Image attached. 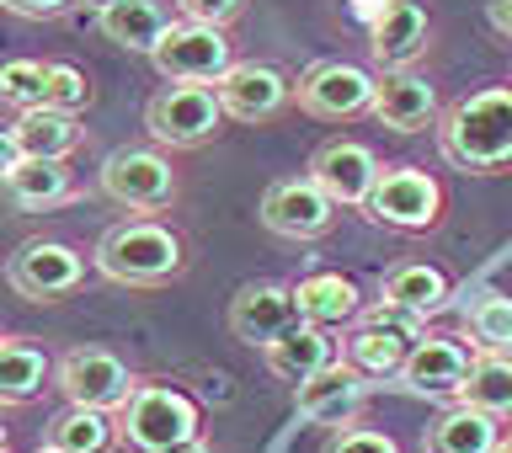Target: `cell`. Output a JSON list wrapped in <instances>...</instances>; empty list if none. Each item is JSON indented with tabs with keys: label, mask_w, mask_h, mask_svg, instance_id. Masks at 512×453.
<instances>
[{
	"label": "cell",
	"mask_w": 512,
	"mask_h": 453,
	"mask_svg": "<svg viewBox=\"0 0 512 453\" xmlns=\"http://www.w3.org/2000/svg\"><path fill=\"white\" fill-rule=\"evenodd\" d=\"M22 144H16V128H0V182H6V176L16 171V166H22Z\"/></svg>",
	"instance_id": "cell-36"
},
{
	"label": "cell",
	"mask_w": 512,
	"mask_h": 453,
	"mask_svg": "<svg viewBox=\"0 0 512 453\" xmlns=\"http://www.w3.org/2000/svg\"><path fill=\"white\" fill-rule=\"evenodd\" d=\"M374 91H379V80L368 75L363 64H347V59H315L310 70L299 75L294 102L310 112V118L347 123V118H363V112H374Z\"/></svg>",
	"instance_id": "cell-8"
},
{
	"label": "cell",
	"mask_w": 512,
	"mask_h": 453,
	"mask_svg": "<svg viewBox=\"0 0 512 453\" xmlns=\"http://www.w3.org/2000/svg\"><path fill=\"white\" fill-rule=\"evenodd\" d=\"M320 453H400V443L390 432H374V427H336Z\"/></svg>",
	"instance_id": "cell-33"
},
{
	"label": "cell",
	"mask_w": 512,
	"mask_h": 453,
	"mask_svg": "<svg viewBox=\"0 0 512 453\" xmlns=\"http://www.w3.org/2000/svg\"><path fill=\"white\" fill-rule=\"evenodd\" d=\"M459 406L486 411V416H512V358L507 352H480L470 363V374L459 384Z\"/></svg>",
	"instance_id": "cell-27"
},
{
	"label": "cell",
	"mask_w": 512,
	"mask_h": 453,
	"mask_svg": "<svg viewBox=\"0 0 512 453\" xmlns=\"http://www.w3.org/2000/svg\"><path fill=\"white\" fill-rule=\"evenodd\" d=\"M11 128H16V144H22L27 160H70V155L80 150V139H86V128H80L75 118L48 112V107L22 112Z\"/></svg>",
	"instance_id": "cell-26"
},
{
	"label": "cell",
	"mask_w": 512,
	"mask_h": 453,
	"mask_svg": "<svg viewBox=\"0 0 512 453\" xmlns=\"http://www.w3.org/2000/svg\"><path fill=\"white\" fill-rule=\"evenodd\" d=\"M219 112L235 123H267L294 102V80L278 64H256V59H235L230 70L214 80Z\"/></svg>",
	"instance_id": "cell-12"
},
{
	"label": "cell",
	"mask_w": 512,
	"mask_h": 453,
	"mask_svg": "<svg viewBox=\"0 0 512 453\" xmlns=\"http://www.w3.org/2000/svg\"><path fill=\"white\" fill-rule=\"evenodd\" d=\"M182 267H187L182 235L155 224V219H123L96 240V272L112 283L155 288V283H171Z\"/></svg>",
	"instance_id": "cell-2"
},
{
	"label": "cell",
	"mask_w": 512,
	"mask_h": 453,
	"mask_svg": "<svg viewBox=\"0 0 512 453\" xmlns=\"http://www.w3.org/2000/svg\"><path fill=\"white\" fill-rule=\"evenodd\" d=\"M86 102H91L86 75H80L75 64H48V75H43V107H48V112H64V118H75Z\"/></svg>",
	"instance_id": "cell-32"
},
{
	"label": "cell",
	"mask_w": 512,
	"mask_h": 453,
	"mask_svg": "<svg viewBox=\"0 0 512 453\" xmlns=\"http://www.w3.org/2000/svg\"><path fill=\"white\" fill-rule=\"evenodd\" d=\"M11 16H27V22H48V16H64L70 0H0Z\"/></svg>",
	"instance_id": "cell-35"
},
{
	"label": "cell",
	"mask_w": 512,
	"mask_h": 453,
	"mask_svg": "<svg viewBox=\"0 0 512 453\" xmlns=\"http://www.w3.org/2000/svg\"><path fill=\"white\" fill-rule=\"evenodd\" d=\"M150 64L171 80V86H214V80L235 64V48L224 38V27L166 22L160 43L150 48Z\"/></svg>",
	"instance_id": "cell-6"
},
{
	"label": "cell",
	"mask_w": 512,
	"mask_h": 453,
	"mask_svg": "<svg viewBox=\"0 0 512 453\" xmlns=\"http://www.w3.org/2000/svg\"><path fill=\"white\" fill-rule=\"evenodd\" d=\"M486 16L502 38H512V0H486Z\"/></svg>",
	"instance_id": "cell-37"
},
{
	"label": "cell",
	"mask_w": 512,
	"mask_h": 453,
	"mask_svg": "<svg viewBox=\"0 0 512 453\" xmlns=\"http://www.w3.org/2000/svg\"><path fill=\"white\" fill-rule=\"evenodd\" d=\"M0 453H6V427H0Z\"/></svg>",
	"instance_id": "cell-40"
},
{
	"label": "cell",
	"mask_w": 512,
	"mask_h": 453,
	"mask_svg": "<svg viewBox=\"0 0 512 453\" xmlns=\"http://www.w3.org/2000/svg\"><path fill=\"white\" fill-rule=\"evenodd\" d=\"M363 214L384 224V230H400V235H422V230H438L443 219V182L422 166H384L374 192H368Z\"/></svg>",
	"instance_id": "cell-4"
},
{
	"label": "cell",
	"mask_w": 512,
	"mask_h": 453,
	"mask_svg": "<svg viewBox=\"0 0 512 453\" xmlns=\"http://www.w3.org/2000/svg\"><path fill=\"white\" fill-rule=\"evenodd\" d=\"M416 342H422V320L400 315L390 304H374V310L358 315V326L342 342V363L358 368L363 379H400Z\"/></svg>",
	"instance_id": "cell-5"
},
{
	"label": "cell",
	"mask_w": 512,
	"mask_h": 453,
	"mask_svg": "<svg viewBox=\"0 0 512 453\" xmlns=\"http://www.w3.org/2000/svg\"><path fill=\"white\" fill-rule=\"evenodd\" d=\"M470 347L454 342V336H422L411 347L406 368H400V384L411 395H432V400H459V384L470 374Z\"/></svg>",
	"instance_id": "cell-18"
},
{
	"label": "cell",
	"mask_w": 512,
	"mask_h": 453,
	"mask_svg": "<svg viewBox=\"0 0 512 453\" xmlns=\"http://www.w3.org/2000/svg\"><path fill=\"white\" fill-rule=\"evenodd\" d=\"M182 6V22H203V27H230L246 0H176Z\"/></svg>",
	"instance_id": "cell-34"
},
{
	"label": "cell",
	"mask_w": 512,
	"mask_h": 453,
	"mask_svg": "<svg viewBox=\"0 0 512 453\" xmlns=\"http://www.w3.org/2000/svg\"><path fill=\"white\" fill-rule=\"evenodd\" d=\"M112 443H118V422L107 411H80V406L59 411L43 438V448L54 453H112Z\"/></svg>",
	"instance_id": "cell-29"
},
{
	"label": "cell",
	"mask_w": 512,
	"mask_h": 453,
	"mask_svg": "<svg viewBox=\"0 0 512 453\" xmlns=\"http://www.w3.org/2000/svg\"><path fill=\"white\" fill-rule=\"evenodd\" d=\"M43 75H48V64L38 59H6L0 64V102L6 107H43Z\"/></svg>",
	"instance_id": "cell-31"
},
{
	"label": "cell",
	"mask_w": 512,
	"mask_h": 453,
	"mask_svg": "<svg viewBox=\"0 0 512 453\" xmlns=\"http://www.w3.org/2000/svg\"><path fill=\"white\" fill-rule=\"evenodd\" d=\"M502 443V427L486 411L470 406H448L438 422L422 432V453H496Z\"/></svg>",
	"instance_id": "cell-24"
},
{
	"label": "cell",
	"mask_w": 512,
	"mask_h": 453,
	"mask_svg": "<svg viewBox=\"0 0 512 453\" xmlns=\"http://www.w3.org/2000/svg\"><path fill=\"white\" fill-rule=\"evenodd\" d=\"M262 358H267V368L283 384H294V390H299L304 379H315V374H326L331 363H342V342H336L331 331H315V326H304V320H299V326L288 336H278Z\"/></svg>",
	"instance_id": "cell-20"
},
{
	"label": "cell",
	"mask_w": 512,
	"mask_h": 453,
	"mask_svg": "<svg viewBox=\"0 0 512 453\" xmlns=\"http://www.w3.org/2000/svg\"><path fill=\"white\" fill-rule=\"evenodd\" d=\"M32 453H54V448H32Z\"/></svg>",
	"instance_id": "cell-42"
},
{
	"label": "cell",
	"mask_w": 512,
	"mask_h": 453,
	"mask_svg": "<svg viewBox=\"0 0 512 453\" xmlns=\"http://www.w3.org/2000/svg\"><path fill=\"white\" fill-rule=\"evenodd\" d=\"M358 6H384V0H358Z\"/></svg>",
	"instance_id": "cell-41"
},
{
	"label": "cell",
	"mask_w": 512,
	"mask_h": 453,
	"mask_svg": "<svg viewBox=\"0 0 512 453\" xmlns=\"http://www.w3.org/2000/svg\"><path fill=\"white\" fill-rule=\"evenodd\" d=\"M374 118L395 134H422V128L438 123V96L422 75L400 70V75H384L379 91H374Z\"/></svg>",
	"instance_id": "cell-21"
},
{
	"label": "cell",
	"mask_w": 512,
	"mask_h": 453,
	"mask_svg": "<svg viewBox=\"0 0 512 453\" xmlns=\"http://www.w3.org/2000/svg\"><path fill=\"white\" fill-rule=\"evenodd\" d=\"M299 326V304H294V288L288 283H246V288H235V299H230V336L235 342H246V347H272L278 336H288Z\"/></svg>",
	"instance_id": "cell-14"
},
{
	"label": "cell",
	"mask_w": 512,
	"mask_h": 453,
	"mask_svg": "<svg viewBox=\"0 0 512 453\" xmlns=\"http://www.w3.org/2000/svg\"><path fill=\"white\" fill-rule=\"evenodd\" d=\"M96 32L107 43L128 48V54H150L160 43V32H166V11H160V0H102Z\"/></svg>",
	"instance_id": "cell-23"
},
{
	"label": "cell",
	"mask_w": 512,
	"mask_h": 453,
	"mask_svg": "<svg viewBox=\"0 0 512 453\" xmlns=\"http://www.w3.org/2000/svg\"><path fill=\"white\" fill-rule=\"evenodd\" d=\"M0 192H6L16 208H54L75 192V176L64 160H22V166L0 182Z\"/></svg>",
	"instance_id": "cell-28"
},
{
	"label": "cell",
	"mask_w": 512,
	"mask_h": 453,
	"mask_svg": "<svg viewBox=\"0 0 512 453\" xmlns=\"http://www.w3.org/2000/svg\"><path fill=\"white\" fill-rule=\"evenodd\" d=\"M224 112L214 86H166L150 96L144 107V128H150L155 144H171V150H198L219 134Z\"/></svg>",
	"instance_id": "cell-9"
},
{
	"label": "cell",
	"mask_w": 512,
	"mask_h": 453,
	"mask_svg": "<svg viewBox=\"0 0 512 453\" xmlns=\"http://www.w3.org/2000/svg\"><path fill=\"white\" fill-rule=\"evenodd\" d=\"M59 390L80 411H107L112 416V411L128 406V395L139 390V379H134V368H128L118 352L75 347V352H64V358H59Z\"/></svg>",
	"instance_id": "cell-7"
},
{
	"label": "cell",
	"mask_w": 512,
	"mask_h": 453,
	"mask_svg": "<svg viewBox=\"0 0 512 453\" xmlns=\"http://www.w3.org/2000/svg\"><path fill=\"white\" fill-rule=\"evenodd\" d=\"M102 192L112 203L134 208V214H155V208H171L176 198V171L160 150H144V144H123L102 160Z\"/></svg>",
	"instance_id": "cell-10"
},
{
	"label": "cell",
	"mask_w": 512,
	"mask_h": 453,
	"mask_svg": "<svg viewBox=\"0 0 512 453\" xmlns=\"http://www.w3.org/2000/svg\"><path fill=\"white\" fill-rule=\"evenodd\" d=\"M262 224L283 240H320L336 230V203L310 176H278L262 192Z\"/></svg>",
	"instance_id": "cell-13"
},
{
	"label": "cell",
	"mask_w": 512,
	"mask_h": 453,
	"mask_svg": "<svg viewBox=\"0 0 512 453\" xmlns=\"http://www.w3.org/2000/svg\"><path fill=\"white\" fill-rule=\"evenodd\" d=\"M48 358L32 336H0V406H27L43 395Z\"/></svg>",
	"instance_id": "cell-25"
},
{
	"label": "cell",
	"mask_w": 512,
	"mask_h": 453,
	"mask_svg": "<svg viewBox=\"0 0 512 453\" xmlns=\"http://www.w3.org/2000/svg\"><path fill=\"white\" fill-rule=\"evenodd\" d=\"M171 453H214V448H208V443L198 438V443H182V448H171Z\"/></svg>",
	"instance_id": "cell-38"
},
{
	"label": "cell",
	"mask_w": 512,
	"mask_h": 453,
	"mask_svg": "<svg viewBox=\"0 0 512 453\" xmlns=\"http://www.w3.org/2000/svg\"><path fill=\"white\" fill-rule=\"evenodd\" d=\"M496 453H512V438H502V443H496Z\"/></svg>",
	"instance_id": "cell-39"
},
{
	"label": "cell",
	"mask_w": 512,
	"mask_h": 453,
	"mask_svg": "<svg viewBox=\"0 0 512 453\" xmlns=\"http://www.w3.org/2000/svg\"><path fill=\"white\" fill-rule=\"evenodd\" d=\"M448 299H454L448 272L427 267V262H400V267L384 272V283H379V304H390V310L422 320V326H427V315L448 310Z\"/></svg>",
	"instance_id": "cell-19"
},
{
	"label": "cell",
	"mask_w": 512,
	"mask_h": 453,
	"mask_svg": "<svg viewBox=\"0 0 512 453\" xmlns=\"http://www.w3.org/2000/svg\"><path fill=\"white\" fill-rule=\"evenodd\" d=\"M310 182L326 192L336 208H363L379 182V155L363 139H326L310 155Z\"/></svg>",
	"instance_id": "cell-15"
},
{
	"label": "cell",
	"mask_w": 512,
	"mask_h": 453,
	"mask_svg": "<svg viewBox=\"0 0 512 453\" xmlns=\"http://www.w3.org/2000/svg\"><path fill=\"white\" fill-rule=\"evenodd\" d=\"M368 390H374V379H363L347 363H331L326 374L304 379L294 390V411H299V422L336 432V427H352V416L368 406Z\"/></svg>",
	"instance_id": "cell-16"
},
{
	"label": "cell",
	"mask_w": 512,
	"mask_h": 453,
	"mask_svg": "<svg viewBox=\"0 0 512 453\" xmlns=\"http://www.w3.org/2000/svg\"><path fill=\"white\" fill-rule=\"evenodd\" d=\"M203 411L198 400L182 395L176 384H139L118 411V443L134 453H171L182 443H198Z\"/></svg>",
	"instance_id": "cell-3"
},
{
	"label": "cell",
	"mask_w": 512,
	"mask_h": 453,
	"mask_svg": "<svg viewBox=\"0 0 512 453\" xmlns=\"http://www.w3.org/2000/svg\"><path fill=\"white\" fill-rule=\"evenodd\" d=\"M6 283L32 304H54L86 283V256L64 240H27L6 262Z\"/></svg>",
	"instance_id": "cell-11"
},
{
	"label": "cell",
	"mask_w": 512,
	"mask_h": 453,
	"mask_svg": "<svg viewBox=\"0 0 512 453\" xmlns=\"http://www.w3.org/2000/svg\"><path fill=\"white\" fill-rule=\"evenodd\" d=\"M438 150L459 171L491 176L512 166V86H486L459 96L438 118Z\"/></svg>",
	"instance_id": "cell-1"
},
{
	"label": "cell",
	"mask_w": 512,
	"mask_h": 453,
	"mask_svg": "<svg viewBox=\"0 0 512 453\" xmlns=\"http://www.w3.org/2000/svg\"><path fill=\"white\" fill-rule=\"evenodd\" d=\"M294 304H299V320L315 331H336L347 320H358V283L342 278V272H310L299 288H294Z\"/></svg>",
	"instance_id": "cell-22"
},
{
	"label": "cell",
	"mask_w": 512,
	"mask_h": 453,
	"mask_svg": "<svg viewBox=\"0 0 512 453\" xmlns=\"http://www.w3.org/2000/svg\"><path fill=\"white\" fill-rule=\"evenodd\" d=\"M368 54H374L384 75L411 70L427 54V11L416 0H384L374 22H368Z\"/></svg>",
	"instance_id": "cell-17"
},
{
	"label": "cell",
	"mask_w": 512,
	"mask_h": 453,
	"mask_svg": "<svg viewBox=\"0 0 512 453\" xmlns=\"http://www.w3.org/2000/svg\"><path fill=\"white\" fill-rule=\"evenodd\" d=\"M464 336L480 352H512V299L507 294H480L464 310Z\"/></svg>",
	"instance_id": "cell-30"
}]
</instances>
